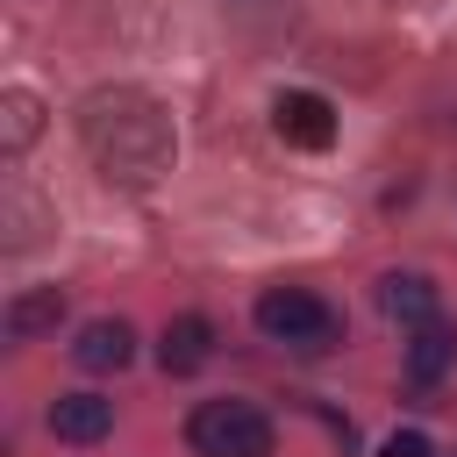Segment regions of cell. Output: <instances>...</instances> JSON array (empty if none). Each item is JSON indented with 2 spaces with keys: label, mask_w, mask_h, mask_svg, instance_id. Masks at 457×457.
Masks as SVG:
<instances>
[{
  "label": "cell",
  "mask_w": 457,
  "mask_h": 457,
  "mask_svg": "<svg viewBox=\"0 0 457 457\" xmlns=\"http://www.w3.org/2000/svg\"><path fill=\"white\" fill-rule=\"evenodd\" d=\"M450 364H457V321H443V314H436V321H421V328H414V343H407V371H414L421 386H436Z\"/></svg>",
  "instance_id": "cell-10"
},
{
  "label": "cell",
  "mask_w": 457,
  "mask_h": 457,
  "mask_svg": "<svg viewBox=\"0 0 457 457\" xmlns=\"http://www.w3.org/2000/svg\"><path fill=\"white\" fill-rule=\"evenodd\" d=\"M257 328L271 336V343H293V350H328L336 343V307L321 300V293H307V286H271V293H257Z\"/></svg>",
  "instance_id": "cell-3"
},
{
  "label": "cell",
  "mask_w": 457,
  "mask_h": 457,
  "mask_svg": "<svg viewBox=\"0 0 457 457\" xmlns=\"http://www.w3.org/2000/svg\"><path fill=\"white\" fill-rule=\"evenodd\" d=\"M378 457H428V436H421V428H393Z\"/></svg>",
  "instance_id": "cell-12"
},
{
  "label": "cell",
  "mask_w": 457,
  "mask_h": 457,
  "mask_svg": "<svg viewBox=\"0 0 457 457\" xmlns=\"http://www.w3.org/2000/svg\"><path fill=\"white\" fill-rule=\"evenodd\" d=\"M186 443L200 457H271V414L250 400H207V407H193Z\"/></svg>",
  "instance_id": "cell-2"
},
{
  "label": "cell",
  "mask_w": 457,
  "mask_h": 457,
  "mask_svg": "<svg viewBox=\"0 0 457 457\" xmlns=\"http://www.w3.org/2000/svg\"><path fill=\"white\" fill-rule=\"evenodd\" d=\"M36 129H43V100L14 86V93H7V150H29V143H36Z\"/></svg>",
  "instance_id": "cell-11"
},
{
  "label": "cell",
  "mask_w": 457,
  "mask_h": 457,
  "mask_svg": "<svg viewBox=\"0 0 457 457\" xmlns=\"http://www.w3.org/2000/svg\"><path fill=\"white\" fill-rule=\"evenodd\" d=\"M114 428V400H100V393H57L50 400V436L57 443H100Z\"/></svg>",
  "instance_id": "cell-6"
},
{
  "label": "cell",
  "mask_w": 457,
  "mask_h": 457,
  "mask_svg": "<svg viewBox=\"0 0 457 457\" xmlns=\"http://www.w3.org/2000/svg\"><path fill=\"white\" fill-rule=\"evenodd\" d=\"M79 143H86V157H93L114 186H150L157 171H171V150H179L171 114H164L150 93H136V86H100V93H86V100H79Z\"/></svg>",
  "instance_id": "cell-1"
},
{
  "label": "cell",
  "mask_w": 457,
  "mask_h": 457,
  "mask_svg": "<svg viewBox=\"0 0 457 457\" xmlns=\"http://www.w3.org/2000/svg\"><path fill=\"white\" fill-rule=\"evenodd\" d=\"M378 307H386L393 321H407V328H421V321L443 314L436 278H421V271H386V278H378Z\"/></svg>",
  "instance_id": "cell-7"
},
{
  "label": "cell",
  "mask_w": 457,
  "mask_h": 457,
  "mask_svg": "<svg viewBox=\"0 0 457 457\" xmlns=\"http://www.w3.org/2000/svg\"><path fill=\"white\" fill-rule=\"evenodd\" d=\"M71 357H79L86 371H121V364L136 357V336H129V321H86L79 343H71Z\"/></svg>",
  "instance_id": "cell-9"
},
{
  "label": "cell",
  "mask_w": 457,
  "mask_h": 457,
  "mask_svg": "<svg viewBox=\"0 0 457 457\" xmlns=\"http://www.w3.org/2000/svg\"><path fill=\"white\" fill-rule=\"evenodd\" d=\"M207 357H214V321H207V314H179V321H164V336H157V364H164L171 378L200 371Z\"/></svg>",
  "instance_id": "cell-5"
},
{
  "label": "cell",
  "mask_w": 457,
  "mask_h": 457,
  "mask_svg": "<svg viewBox=\"0 0 457 457\" xmlns=\"http://www.w3.org/2000/svg\"><path fill=\"white\" fill-rule=\"evenodd\" d=\"M0 321H7V336H14V343H36V336H50V328L64 321V293H57V286H29V293H14V300H7V314H0Z\"/></svg>",
  "instance_id": "cell-8"
},
{
  "label": "cell",
  "mask_w": 457,
  "mask_h": 457,
  "mask_svg": "<svg viewBox=\"0 0 457 457\" xmlns=\"http://www.w3.org/2000/svg\"><path fill=\"white\" fill-rule=\"evenodd\" d=\"M271 121H278V136L300 143V150H328V143H336V107H328L321 93H278V100H271Z\"/></svg>",
  "instance_id": "cell-4"
}]
</instances>
